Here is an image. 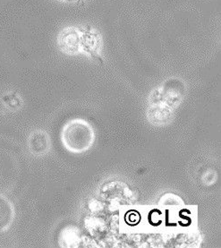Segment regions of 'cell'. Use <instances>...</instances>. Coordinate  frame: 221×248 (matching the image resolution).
<instances>
[{
  "label": "cell",
  "instance_id": "1",
  "mask_svg": "<svg viewBox=\"0 0 221 248\" xmlns=\"http://www.w3.org/2000/svg\"><path fill=\"white\" fill-rule=\"evenodd\" d=\"M61 140L68 151L82 153L91 145L93 134L89 124L74 120L64 126L61 133Z\"/></svg>",
  "mask_w": 221,
  "mask_h": 248
},
{
  "label": "cell",
  "instance_id": "2",
  "mask_svg": "<svg viewBox=\"0 0 221 248\" xmlns=\"http://www.w3.org/2000/svg\"><path fill=\"white\" fill-rule=\"evenodd\" d=\"M15 207L6 196L0 194V233L6 232L12 226L15 219Z\"/></svg>",
  "mask_w": 221,
  "mask_h": 248
},
{
  "label": "cell",
  "instance_id": "3",
  "mask_svg": "<svg viewBox=\"0 0 221 248\" xmlns=\"http://www.w3.org/2000/svg\"><path fill=\"white\" fill-rule=\"evenodd\" d=\"M59 46L66 53H75L81 46V36L75 29L65 30L59 37Z\"/></svg>",
  "mask_w": 221,
  "mask_h": 248
},
{
  "label": "cell",
  "instance_id": "4",
  "mask_svg": "<svg viewBox=\"0 0 221 248\" xmlns=\"http://www.w3.org/2000/svg\"><path fill=\"white\" fill-rule=\"evenodd\" d=\"M30 152L35 155L46 154L49 149V138L43 131L34 132L29 139Z\"/></svg>",
  "mask_w": 221,
  "mask_h": 248
},
{
  "label": "cell",
  "instance_id": "5",
  "mask_svg": "<svg viewBox=\"0 0 221 248\" xmlns=\"http://www.w3.org/2000/svg\"><path fill=\"white\" fill-rule=\"evenodd\" d=\"M81 44L89 51H95L100 45V38L93 32H86L81 37Z\"/></svg>",
  "mask_w": 221,
  "mask_h": 248
}]
</instances>
